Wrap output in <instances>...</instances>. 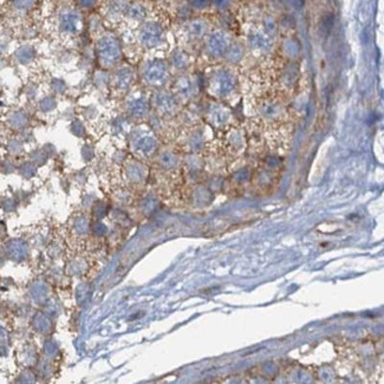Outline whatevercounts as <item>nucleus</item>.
Listing matches in <instances>:
<instances>
[{
  "instance_id": "1",
  "label": "nucleus",
  "mask_w": 384,
  "mask_h": 384,
  "mask_svg": "<svg viewBox=\"0 0 384 384\" xmlns=\"http://www.w3.org/2000/svg\"><path fill=\"white\" fill-rule=\"evenodd\" d=\"M144 75H146V80L149 81V83L152 84L162 83V81L165 80L166 77V69L162 67V65L154 64L150 65V67L147 69Z\"/></svg>"
}]
</instances>
